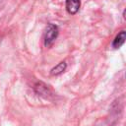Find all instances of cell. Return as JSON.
Masks as SVG:
<instances>
[{
  "instance_id": "obj_1",
  "label": "cell",
  "mask_w": 126,
  "mask_h": 126,
  "mask_svg": "<svg viewBox=\"0 0 126 126\" xmlns=\"http://www.w3.org/2000/svg\"><path fill=\"white\" fill-rule=\"evenodd\" d=\"M59 33L58 27L54 24H48L47 27L45 28L44 31V35H43V41H44V46L45 47H50L55 39L57 38Z\"/></svg>"
},
{
  "instance_id": "obj_2",
  "label": "cell",
  "mask_w": 126,
  "mask_h": 126,
  "mask_svg": "<svg viewBox=\"0 0 126 126\" xmlns=\"http://www.w3.org/2000/svg\"><path fill=\"white\" fill-rule=\"evenodd\" d=\"M33 90H34V92H35V94H36L37 95L42 96V97H44V98H50V97L53 95V94H52L50 88H49L46 84H44V83H42V82H37V83H35L34 86H33Z\"/></svg>"
},
{
  "instance_id": "obj_3",
  "label": "cell",
  "mask_w": 126,
  "mask_h": 126,
  "mask_svg": "<svg viewBox=\"0 0 126 126\" xmlns=\"http://www.w3.org/2000/svg\"><path fill=\"white\" fill-rule=\"evenodd\" d=\"M66 6V10L70 15H75L78 13L80 6H81V2L80 0H66L65 3Z\"/></svg>"
},
{
  "instance_id": "obj_4",
  "label": "cell",
  "mask_w": 126,
  "mask_h": 126,
  "mask_svg": "<svg viewBox=\"0 0 126 126\" xmlns=\"http://www.w3.org/2000/svg\"><path fill=\"white\" fill-rule=\"evenodd\" d=\"M125 39H126V32L123 30L120 32H118V34L114 37V39L112 41V47L115 48V49L120 48L124 44Z\"/></svg>"
},
{
  "instance_id": "obj_5",
  "label": "cell",
  "mask_w": 126,
  "mask_h": 126,
  "mask_svg": "<svg viewBox=\"0 0 126 126\" xmlns=\"http://www.w3.org/2000/svg\"><path fill=\"white\" fill-rule=\"evenodd\" d=\"M67 68V64L65 61H61L59 62L56 66H54L51 70H50V75L51 76H58L60 74H62Z\"/></svg>"
}]
</instances>
